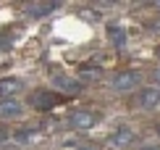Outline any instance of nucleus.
I'll list each match as a JSON object with an SVG mask.
<instances>
[{"label":"nucleus","mask_w":160,"mask_h":150,"mask_svg":"<svg viewBox=\"0 0 160 150\" xmlns=\"http://www.w3.org/2000/svg\"><path fill=\"white\" fill-rule=\"evenodd\" d=\"M68 121L74 129H92L97 124V113L95 111H76V113H71Z\"/></svg>","instance_id":"nucleus-1"},{"label":"nucleus","mask_w":160,"mask_h":150,"mask_svg":"<svg viewBox=\"0 0 160 150\" xmlns=\"http://www.w3.org/2000/svg\"><path fill=\"white\" fill-rule=\"evenodd\" d=\"M139 77H142L139 71H118L113 77V87L116 90H131V87L139 84Z\"/></svg>","instance_id":"nucleus-2"},{"label":"nucleus","mask_w":160,"mask_h":150,"mask_svg":"<svg viewBox=\"0 0 160 150\" xmlns=\"http://www.w3.org/2000/svg\"><path fill=\"white\" fill-rule=\"evenodd\" d=\"M139 105L142 108H158L160 105V84L144 87V90L139 92Z\"/></svg>","instance_id":"nucleus-3"},{"label":"nucleus","mask_w":160,"mask_h":150,"mask_svg":"<svg viewBox=\"0 0 160 150\" xmlns=\"http://www.w3.org/2000/svg\"><path fill=\"white\" fill-rule=\"evenodd\" d=\"M131 142H134V129H129V126L116 129L113 137H110V145L113 147H126V145H131Z\"/></svg>","instance_id":"nucleus-4"},{"label":"nucleus","mask_w":160,"mask_h":150,"mask_svg":"<svg viewBox=\"0 0 160 150\" xmlns=\"http://www.w3.org/2000/svg\"><path fill=\"white\" fill-rule=\"evenodd\" d=\"M13 116H21V103L18 100H0V119H13Z\"/></svg>","instance_id":"nucleus-5"},{"label":"nucleus","mask_w":160,"mask_h":150,"mask_svg":"<svg viewBox=\"0 0 160 150\" xmlns=\"http://www.w3.org/2000/svg\"><path fill=\"white\" fill-rule=\"evenodd\" d=\"M55 103H58V95H52V92H37L34 98H32V105L42 108V111H45V108H52Z\"/></svg>","instance_id":"nucleus-6"},{"label":"nucleus","mask_w":160,"mask_h":150,"mask_svg":"<svg viewBox=\"0 0 160 150\" xmlns=\"http://www.w3.org/2000/svg\"><path fill=\"white\" fill-rule=\"evenodd\" d=\"M58 8V3H29L26 5V13H29V16H48L50 11H55Z\"/></svg>","instance_id":"nucleus-7"},{"label":"nucleus","mask_w":160,"mask_h":150,"mask_svg":"<svg viewBox=\"0 0 160 150\" xmlns=\"http://www.w3.org/2000/svg\"><path fill=\"white\" fill-rule=\"evenodd\" d=\"M18 90H21V82H18V79H13V77L0 79V98H3V100H8V95L18 92Z\"/></svg>","instance_id":"nucleus-8"},{"label":"nucleus","mask_w":160,"mask_h":150,"mask_svg":"<svg viewBox=\"0 0 160 150\" xmlns=\"http://www.w3.org/2000/svg\"><path fill=\"white\" fill-rule=\"evenodd\" d=\"M52 84L61 87V90H66V92H79V90H82V84H79V82H71L68 77H63V74L52 77Z\"/></svg>","instance_id":"nucleus-9"},{"label":"nucleus","mask_w":160,"mask_h":150,"mask_svg":"<svg viewBox=\"0 0 160 150\" xmlns=\"http://www.w3.org/2000/svg\"><path fill=\"white\" fill-rule=\"evenodd\" d=\"M108 37H110V42H113V45H118V47H123V45H126V32H123V26L110 24V26H108Z\"/></svg>","instance_id":"nucleus-10"},{"label":"nucleus","mask_w":160,"mask_h":150,"mask_svg":"<svg viewBox=\"0 0 160 150\" xmlns=\"http://www.w3.org/2000/svg\"><path fill=\"white\" fill-rule=\"evenodd\" d=\"M39 137V129L34 126V129H21V132L16 134V140L18 142H32V140H37Z\"/></svg>","instance_id":"nucleus-11"},{"label":"nucleus","mask_w":160,"mask_h":150,"mask_svg":"<svg viewBox=\"0 0 160 150\" xmlns=\"http://www.w3.org/2000/svg\"><path fill=\"white\" fill-rule=\"evenodd\" d=\"M13 45V40L8 35H0V50H8V47Z\"/></svg>","instance_id":"nucleus-12"},{"label":"nucleus","mask_w":160,"mask_h":150,"mask_svg":"<svg viewBox=\"0 0 160 150\" xmlns=\"http://www.w3.org/2000/svg\"><path fill=\"white\" fill-rule=\"evenodd\" d=\"M84 77H89V79H92V77H100V71H95V69H84Z\"/></svg>","instance_id":"nucleus-13"},{"label":"nucleus","mask_w":160,"mask_h":150,"mask_svg":"<svg viewBox=\"0 0 160 150\" xmlns=\"http://www.w3.org/2000/svg\"><path fill=\"white\" fill-rule=\"evenodd\" d=\"M139 150H160V147H155V145H147V147H139Z\"/></svg>","instance_id":"nucleus-14"},{"label":"nucleus","mask_w":160,"mask_h":150,"mask_svg":"<svg viewBox=\"0 0 160 150\" xmlns=\"http://www.w3.org/2000/svg\"><path fill=\"white\" fill-rule=\"evenodd\" d=\"M155 79H158V82H160V69H158V71H155Z\"/></svg>","instance_id":"nucleus-15"},{"label":"nucleus","mask_w":160,"mask_h":150,"mask_svg":"<svg viewBox=\"0 0 160 150\" xmlns=\"http://www.w3.org/2000/svg\"><path fill=\"white\" fill-rule=\"evenodd\" d=\"M76 150H92V147H76Z\"/></svg>","instance_id":"nucleus-16"},{"label":"nucleus","mask_w":160,"mask_h":150,"mask_svg":"<svg viewBox=\"0 0 160 150\" xmlns=\"http://www.w3.org/2000/svg\"><path fill=\"white\" fill-rule=\"evenodd\" d=\"M158 132H160V126H158Z\"/></svg>","instance_id":"nucleus-17"},{"label":"nucleus","mask_w":160,"mask_h":150,"mask_svg":"<svg viewBox=\"0 0 160 150\" xmlns=\"http://www.w3.org/2000/svg\"><path fill=\"white\" fill-rule=\"evenodd\" d=\"M158 8H160V5H158Z\"/></svg>","instance_id":"nucleus-18"}]
</instances>
